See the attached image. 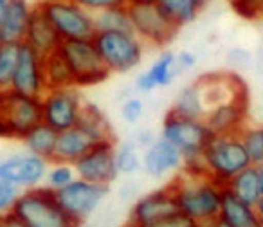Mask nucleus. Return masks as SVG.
<instances>
[{"instance_id": "1", "label": "nucleus", "mask_w": 263, "mask_h": 227, "mask_svg": "<svg viewBox=\"0 0 263 227\" xmlns=\"http://www.w3.org/2000/svg\"><path fill=\"white\" fill-rule=\"evenodd\" d=\"M170 187L173 191L179 211L193 218L200 225L218 218L223 187L209 177H191L182 173L170 184Z\"/></svg>"}, {"instance_id": "2", "label": "nucleus", "mask_w": 263, "mask_h": 227, "mask_svg": "<svg viewBox=\"0 0 263 227\" xmlns=\"http://www.w3.org/2000/svg\"><path fill=\"white\" fill-rule=\"evenodd\" d=\"M13 213L29 227H80L81 222L69 215L51 187H29L20 193Z\"/></svg>"}, {"instance_id": "3", "label": "nucleus", "mask_w": 263, "mask_h": 227, "mask_svg": "<svg viewBox=\"0 0 263 227\" xmlns=\"http://www.w3.org/2000/svg\"><path fill=\"white\" fill-rule=\"evenodd\" d=\"M202 157H204L209 179L222 187H226V184L236 173L252 164L238 134L211 136L202 152Z\"/></svg>"}, {"instance_id": "4", "label": "nucleus", "mask_w": 263, "mask_h": 227, "mask_svg": "<svg viewBox=\"0 0 263 227\" xmlns=\"http://www.w3.org/2000/svg\"><path fill=\"white\" fill-rule=\"evenodd\" d=\"M42 123V98L0 88V139H18Z\"/></svg>"}, {"instance_id": "5", "label": "nucleus", "mask_w": 263, "mask_h": 227, "mask_svg": "<svg viewBox=\"0 0 263 227\" xmlns=\"http://www.w3.org/2000/svg\"><path fill=\"white\" fill-rule=\"evenodd\" d=\"M92 42L110 72H128L143 60V40L136 33L96 31Z\"/></svg>"}, {"instance_id": "6", "label": "nucleus", "mask_w": 263, "mask_h": 227, "mask_svg": "<svg viewBox=\"0 0 263 227\" xmlns=\"http://www.w3.org/2000/svg\"><path fill=\"white\" fill-rule=\"evenodd\" d=\"M60 51L63 52L70 70H72L76 88L99 85L105 80H108V76L112 74L108 67L103 63L92 38L62 40Z\"/></svg>"}, {"instance_id": "7", "label": "nucleus", "mask_w": 263, "mask_h": 227, "mask_svg": "<svg viewBox=\"0 0 263 227\" xmlns=\"http://www.w3.org/2000/svg\"><path fill=\"white\" fill-rule=\"evenodd\" d=\"M62 40L92 38L96 34L94 16L74 0H38L36 2Z\"/></svg>"}, {"instance_id": "8", "label": "nucleus", "mask_w": 263, "mask_h": 227, "mask_svg": "<svg viewBox=\"0 0 263 227\" xmlns=\"http://www.w3.org/2000/svg\"><path fill=\"white\" fill-rule=\"evenodd\" d=\"M134 33L143 42L155 47H164L175 38L179 27L164 15L157 2H130L128 4Z\"/></svg>"}, {"instance_id": "9", "label": "nucleus", "mask_w": 263, "mask_h": 227, "mask_svg": "<svg viewBox=\"0 0 263 227\" xmlns=\"http://www.w3.org/2000/svg\"><path fill=\"white\" fill-rule=\"evenodd\" d=\"M213 134L200 119H190L182 118L173 110L166 113L164 121H162V132L161 137L173 143L182 154L184 161L202 155L208 141L211 139Z\"/></svg>"}, {"instance_id": "10", "label": "nucleus", "mask_w": 263, "mask_h": 227, "mask_svg": "<svg viewBox=\"0 0 263 227\" xmlns=\"http://www.w3.org/2000/svg\"><path fill=\"white\" fill-rule=\"evenodd\" d=\"M81 106L83 99L76 87L47 90L42 96V121L52 126L56 132L69 130L78 125Z\"/></svg>"}, {"instance_id": "11", "label": "nucleus", "mask_w": 263, "mask_h": 227, "mask_svg": "<svg viewBox=\"0 0 263 227\" xmlns=\"http://www.w3.org/2000/svg\"><path fill=\"white\" fill-rule=\"evenodd\" d=\"M74 169L80 179L110 186L119 173L116 166V139L96 141L90 150L74 162Z\"/></svg>"}, {"instance_id": "12", "label": "nucleus", "mask_w": 263, "mask_h": 227, "mask_svg": "<svg viewBox=\"0 0 263 227\" xmlns=\"http://www.w3.org/2000/svg\"><path fill=\"white\" fill-rule=\"evenodd\" d=\"M56 198L62 204V207L69 213L72 218L83 223L88 215H92L96 207L103 202V198L108 195V186L106 184L88 182L85 179H76L69 186L54 191Z\"/></svg>"}, {"instance_id": "13", "label": "nucleus", "mask_w": 263, "mask_h": 227, "mask_svg": "<svg viewBox=\"0 0 263 227\" xmlns=\"http://www.w3.org/2000/svg\"><path fill=\"white\" fill-rule=\"evenodd\" d=\"M47 168V159L38 157L31 152L15 154L0 161V179L15 184L20 190H29V187H36L44 182Z\"/></svg>"}, {"instance_id": "14", "label": "nucleus", "mask_w": 263, "mask_h": 227, "mask_svg": "<svg viewBox=\"0 0 263 227\" xmlns=\"http://www.w3.org/2000/svg\"><path fill=\"white\" fill-rule=\"evenodd\" d=\"M11 88L20 94L34 96V98H42L47 92L44 80V56L26 42H22L20 45L18 63H16Z\"/></svg>"}, {"instance_id": "15", "label": "nucleus", "mask_w": 263, "mask_h": 227, "mask_svg": "<svg viewBox=\"0 0 263 227\" xmlns=\"http://www.w3.org/2000/svg\"><path fill=\"white\" fill-rule=\"evenodd\" d=\"M177 211H179V207H177L173 191L170 186H166L162 190H157L154 193L146 195V197L139 198L134 204L128 225L132 227L152 225V223L159 222V220L166 218V216L173 215Z\"/></svg>"}, {"instance_id": "16", "label": "nucleus", "mask_w": 263, "mask_h": 227, "mask_svg": "<svg viewBox=\"0 0 263 227\" xmlns=\"http://www.w3.org/2000/svg\"><path fill=\"white\" fill-rule=\"evenodd\" d=\"M247 103L249 96L234 98L229 101L216 105L205 113L204 123L213 136H226V134H238L247 123Z\"/></svg>"}, {"instance_id": "17", "label": "nucleus", "mask_w": 263, "mask_h": 227, "mask_svg": "<svg viewBox=\"0 0 263 227\" xmlns=\"http://www.w3.org/2000/svg\"><path fill=\"white\" fill-rule=\"evenodd\" d=\"M24 42L29 44L42 56L56 51L60 47V44H62V36L54 29V26L49 22V18L44 15V11H42L36 2L33 4V9H31L29 24H27Z\"/></svg>"}, {"instance_id": "18", "label": "nucleus", "mask_w": 263, "mask_h": 227, "mask_svg": "<svg viewBox=\"0 0 263 227\" xmlns=\"http://www.w3.org/2000/svg\"><path fill=\"white\" fill-rule=\"evenodd\" d=\"M182 162L184 157L179 148L173 143H170V141H166L164 137H159L144 152L143 168L146 169L148 175L161 177L179 169L182 166Z\"/></svg>"}, {"instance_id": "19", "label": "nucleus", "mask_w": 263, "mask_h": 227, "mask_svg": "<svg viewBox=\"0 0 263 227\" xmlns=\"http://www.w3.org/2000/svg\"><path fill=\"white\" fill-rule=\"evenodd\" d=\"M92 144H94V141L80 126H72L69 130L58 132L54 157H52L51 162L60 161V162H70V164H74L78 159L83 157L90 150Z\"/></svg>"}, {"instance_id": "20", "label": "nucleus", "mask_w": 263, "mask_h": 227, "mask_svg": "<svg viewBox=\"0 0 263 227\" xmlns=\"http://www.w3.org/2000/svg\"><path fill=\"white\" fill-rule=\"evenodd\" d=\"M218 218L227 222L231 227H263V222L259 220L254 205L238 200L227 190H223Z\"/></svg>"}, {"instance_id": "21", "label": "nucleus", "mask_w": 263, "mask_h": 227, "mask_svg": "<svg viewBox=\"0 0 263 227\" xmlns=\"http://www.w3.org/2000/svg\"><path fill=\"white\" fill-rule=\"evenodd\" d=\"M33 6L27 0H9L8 13L0 26L4 42H24Z\"/></svg>"}, {"instance_id": "22", "label": "nucleus", "mask_w": 263, "mask_h": 227, "mask_svg": "<svg viewBox=\"0 0 263 227\" xmlns=\"http://www.w3.org/2000/svg\"><path fill=\"white\" fill-rule=\"evenodd\" d=\"M44 80L47 90L76 87L72 70H70L69 63H67L63 52L60 51V47L44 56Z\"/></svg>"}, {"instance_id": "23", "label": "nucleus", "mask_w": 263, "mask_h": 227, "mask_svg": "<svg viewBox=\"0 0 263 227\" xmlns=\"http://www.w3.org/2000/svg\"><path fill=\"white\" fill-rule=\"evenodd\" d=\"M223 190H227L231 195H234L238 200L245 202V204H249V205H254L256 202L259 200V197H261L256 166L251 164L241 169L240 173H236V175L226 184Z\"/></svg>"}, {"instance_id": "24", "label": "nucleus", "mask_w": 263, "mask_h": 227, "mask_svg": "<svg viewBox=\"0 0 263 227\" xmlns=\"http://www.w3.org/2000/svg\"><path fill=\"white\" fill-rule=\"evenodd\" d=\"M56 139H58V132L52 126H49L47 123L42 121L24 136L22 143L27 152L38 155V157L47 159L51 162L52 157H54Z\"/></svg>"}, {"instance_id": "25", "label": "nucleus", "mask_w": 263, "mask_h": 227, "mask_svg": "<svg viewBox=\"0 0 263 227\" xmlns=\"http://www.w3.org/2000/svg\"><path fill=\"white\" fill-rule=\"evenodd\" d=\"M92 141H103V139H110L112 132H110V125L106 121L105 113L94 103H85L81 106L80 112V119H78V125Z\"/></svg>"}, {"instance_id": "26", "label": "nucleus", "mask_w": 263, "mask_h": 227, "mask_svg": "<svg viewBox=\"0 0 263 227\" xmlns=\"http://www.w3.org/2000/svg\"><path fill=\"white\" fill-rule=\"evenodd\" d=\"M172 110L175 113H179V116H182V118L200 119V121L205 118V106L204 101H202L200 88H198L197 81H193L191 85H186L179 92Z\"/></svg>"}, {"instance_id": "27", "label": "nucleus", "mask_w": 263, "mask_h": 227, "mask_svg": "<svg viewBox=\"0 0 263 227\" xmlns=\"http://www.w3.org/2000/svg\"><path fill=\"white\" fill-rule=\"evenodd\" d=\"M157 6L177 27H182L197 20L198 13L204 9L195 0H157Z\"/></svg>"}, {"instance_id": "28", "label": "nucleus", "mask_w": 263, "mask_h": 227, "mask_svg": "<svg viewBox=\"0 0 263 227\" xmlns=\"http://www.w3.org/2000/svg\"><path fill=\"white\" fill-rule=\"evenodd\" d=\"M96 31H126L134 33L128 6H117V8H108L98 11L94 16Z\"/></svg>"}, {"instance_id": "29", "label": "nucleus", "mask_w": 263, "mask_h": 227, "mask_svg": "<svg viewBox=\"0 0 263 227\" xmlns=\"http://www.w3.org/2000/svg\"><path fill=\"white\" fill-rule=\"evenodd\" d=\"M20 45L22 42H4L0 45V88H11L16 63H18Z\"/></svg>"}, {"instance_id": "30", "label": "nucleus", "mask_w": 263, "mask_h": 227, "mask_svg": "<svg viewBox=\"0 0 263 227\" xmlns=\"http://www.w3.org/2000/svg\"><path fill=\"white\" fill-rule=\"evenodd\" d=\"M179 72V67H177V56L170 51H164L157 58V62L150 67L148 74L154 80L155 87H168L173 81V78Z\"/></svg>"}, {"instance_id": "31", "label": "nucleus", "mask_w": 263, "mask_h": 227, "mask_svg": "<svg viewBox=\"0 0 263 227\" xmlns=\"http://www.w3.org/2000/svg\"><path fill=\"white\" fill-rule=\"evenodd\" d=\"M116 166L117 172L123 175L136 173L143 166V159L139 157L136 141H124L119 146H116Z\"/></svg>"}, {"instance_id": "32", "label": "nucleus", "mask_w": 263, "mask_h": 227, "mask_svg": "<svg viewBox=\"0 0 263 227\" xmlns=\"http://www.w3.org/2000/svg\"><path fill=\"white\" fill-rule=\"evenodd\" d=\"M241 143L245 146L249 159L252 164H259L263 162V126H249L245 125L243 128L238 132Z\"/></svg>"}, {"instance_id": "33", "label": "nucleus", "mask_w": 263, "mask_h": 227, "mask_svg": "<svg viewBox=\"0 0 263 227\" xmlns=\"http://www.w3.org/2000/svg\"><path fill=\"white\" fill-rule=\"evenodd\" d=\"M76 177L78 173L74 169V164H70V162H49L47 173H45V186L58 191L62 187L69 186Z\"/></svg>"}, {"instance_id": "34", "label": "nucleus", "mask_w": 263, "mask_h": 227, "mask_svg": "<svg viewBox=\"0 0 263 227\" xmlns=\"http://www.w3.org/2000/svg\"><path fill=\"white\" fill-rule=\"evenodd\" d=\"M231 8L245 20H256L263 16V0H231Z\"/></svg>"}, {"instance_id": "35", "label": "nucleus", "mask_w": 263, "mask_h": 227, "mask_svg": "<svg viewBox=\"0 0 263 227\" xmlns=\"http://www.w3.org/2000/svg\"><path fill=\"white\" fill-rule=\"evenodd\" d=\"M20 193H22V190L18 186L8 182L4 179H0V215H6V213L13 211Z\"/></svg>"}, {"instance_id": "36", "label": "nucleus", "mask_w": 263, "mask_h": 227, "mask_svg": "<svg viewBox=\"0 0 263 227\" xmlns=\"http://www.w3.org/2000/svg\"><path fill=\"white\" fill-rule=\"evenodd\" d=\"M126 227H132V225H126ZM144 227H202V225L198 222H195L193 218H190L187 215L177 211V213H173V215L166 216V218L159 220V222L152 223V225H144Z\"/></svg>"}, {"instance_id": "37", "label": "nucleus", "mask_w": 263, "mask_h": 227, "mask_svg": "<svg viewBox=\"0 0 263 227\" xmlns=\"http://www.w3.org/2000/svg\"><path fill=\"white\" fill-rule=\"evenodd\" d=\"M143 110H144V105H143L141 99L130 98L123 103L121 116H123V119L128 123V125H136V123L141 119V116H143Z\"/></svg>"}, {"instance_id": "38", "label": "nucleus", "mask_w": 263, "mask_h": 227, "mask_svg": "<svg viewBox=\"0 0 263 227\" xmlns=\"http://www.w3.org/2000/svg\"><path fill=\"white\" fill-rule=\"evenodd\" d=\"M78 6H81L83 9L87 11H103V9H108V8H117V6H128L130 4V0H74Z\"/></svg>"}, {"instance_id": "39", "label": "nucleus", "mask_w": 263, "mask_h": 227, "mask_svg": "<svg viewBox=\"0 0 263 227\" xmlns=\"http://www.w3.org/2000/svg\"><path fill=\"white\" fill-rule=\"evenodd\" d=\"M197 65V56L190 51H182L177 54V67L179 70H190Z\"/></svg>"}, {"instance_id": "40", "label": "nucleus", "mask_w": 263, "mask_h": 227, "mask_svg": "<svg viewBox=\"0 0 263 227\" xmlns=\"http://www.w3.org/2000/svg\"><path fill=\"white\" fill-rule=\"evenodd\" d=\"M0 227H29L18 215H15L13 211L0 215Z\"/></svg>"}, {"instance_id": "41", "label": "nucleus", "mask_w": 263, "mask_h": 227, "mask_svg": "<svg viewBox=\"0 0 263 227\" xmlns=\"http://www.w3.org/2000/svg\"><path fill=\"white\" fill-rule=\"evenodd\" d=\"M136 87H137V90H141V92H152V90H154L155 83H154V80H152L150 74H148V70H146V72H143L139 78H137Z\"/></svg>"}, {"instance_id": "42", "label": "nucleus", "mask_w": 263, "mask_h": 227, "mask_svg": "<svg viewBox=\"0 0 263 227\" xmlns=\"http://www.w3.org/2000/svg\"><path fill=\"white\" fill-rule=\"evenodd\" d=\"M155 139H157V137H155L154 134L150 132V130H141V132L137 134V137H136V144H137V146L148 148Z\"/></svg>"}, {"instance_id": "43", "label": "nucleus", "mask_w": 263, "mask_h": 227, "mask_svg": "<svg viewBox=\"0 0 263 227\" xmlns=\"http://www.w3.org/2000/svg\"><path fill=\"white\" fill-rule=\"evenodd\" d=\"M8 6H9V0H0V26H2V22H4V18H6Z\"/></svg>"}, {"instance_id": "44", "label": "nucleus", "mask_w": 263, "mask_h": 227, "mask_svg": "<svg viewBox=\"0 0 263 227\" xmlns=\"http://www.w3.org/2000/svg\"><path fill=\"white\" fill-rule=\"evenodd\" d=\"M202 227H231V225L227 222H223L222 218H216V220H213V222L205 223V225H202Z\"/></svg>"}, {"instance_id": "45", "label": "nucleus", "mask_w": 263, "mask_h": 227, "mask_svg": "<svg viewBox=\"0 0 263 227\" xmlns=\"http://www.w3.org/2000/svg\"><path fill=\"white\" fill-rule=\"evenodd\" d=\"M256 172H258V180H259V191L263 195V162L256 164Z\"/></svg>"}, {"instance_id": "46", "label": "nucleus", "mask_w": 263, "mask_h": 227, "mask_svg": "<svg viewBox=\"0 0 263 227\" xmlns=\"http://www.w3.org/2000/svg\"><path fill=\"white\" fill-rule=\"evenodd\" d=\"M254 209H256V213H258V216H259V220L263 222V195L259 197V200L254 204Z\"/></svg>"}, {"instance_id": "47", "label": "nucleus", "mask_w": 263, "mask_h": 227, "mask_svg": "<svg viewBox=\"0 0 263 227\" xmlns=\"http://www.w3.org/2000/svg\"><path fill=\"white\" fill-rule=\"evenodd\" d=\"M198 6H202V8H205V4H208V0H195Z\"/></svg>"}, {"instance_id": "48", "label": "nucleus", "mask_w": 263, "mask_h": 227, "mask_svg": "<svg viewBox=\"0 0 263 227\" xmlns=\"http://www.w3.org/2000/svg\"><path fill=\"white\" fill-rule=\"evenodd\" d=\"M130 2H141V4H144V2H157V0H130Z\"/></svg>"}, {"instance_id": "49", "label": "nucleus", "mask_w": 263, "mask_h": 227, "mask_svg": "<svg viewBox=\"0 0 263 227\" xmlns=\"http://www.w3.org/2000/svg\"><path fill=\"white\" fill-rule=\"evenodd\" d=\"M4 44V38H2V33H0V45Z\"/></svg>"}]
</instances>
